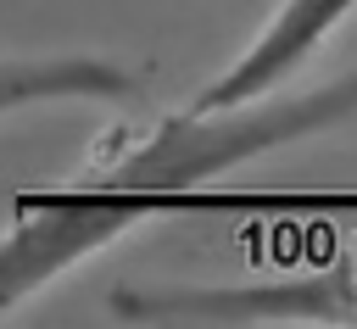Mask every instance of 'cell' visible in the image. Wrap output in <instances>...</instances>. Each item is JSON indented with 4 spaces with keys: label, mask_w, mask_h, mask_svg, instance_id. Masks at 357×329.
<instances>
[{
    "label": "cell",
    "mask_w": 357,
    "mask_h": 329,
    "mask_svg": "<svg viewBox=\"0 0 357 329\" xmlns=\"http://www.w3.org/2000/svg\"><path fill=\"white\" fill-rule=\"evenodd\" d=\"M128 323H357V262L273 284H184L112 290Z\"/></svg>",
    "instance_id": "7a4b0ae2"
},
{
    "label": "cell",
    "mask_w": 357,
    "mask_h": 329,
    "mask_svg": "<svg viewBox=\"0 0 357 329\" xmlns=\"http://www.w3.org/2000/svg\"><path fill=\"white\" fill-rule=\"evenodd\" d=\"M357 11V0H279V11L257 28V39L212 78L195 89V112H212V106H240V100H257L268 89H284L324 45L329 33Z\"/></svg>",
    "instance_id": "3957f363"
},
{
    "label": "cell",
    "mask_w": 357,
    "mask_h": 329,
    "mask_svg": "<svg viewBox=\"0 0 357 329\" xmlns=\"http://www.w3.org/2000/svg\"><path fill=\"white\" fill-rule=\"evenodd\" d=\"M351 117H357V67L312 89H268L240 106L212 112L184 106L162 117L151 134H139L123 156H100L95 167L50 190H17L11 223L0 234V312L22 307L67 268L134 234L139 223L184 212L212 178L234 173L240 162L340 128Z\"/></svg>",
    "instance_id": "6da1fadb"
},
{
    "label": "cell",
    "mask_w": 357,
    "mask_h": 329,
    "mask_svg": "<svg viewBox=\"0 0 357 329\" xmlns=\"http://www.w3.org/2000/svg\"><path fill=\"white\" fill-rule=\"evenodd\" d=\"M134 106L145 100V72L123 67L117 56L95 50H50V56H0V117L33 112V106Z\"/></svg>",
    "instance_id": "277c9868"
}]
</instances>
